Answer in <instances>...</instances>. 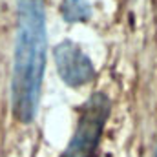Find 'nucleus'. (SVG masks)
<instances>
[{
	"label": "nucleus",
	"instance_id": "1",
	"mask_svg": "<svg viewBox=\"0 0 157 157\" xmlns=\"http://www.w3.org/2000/svg\"><path fill=\"white\" fill-rule=\"evenodd\" d=\"M46 15L42 0H18V29L15 42L11 101L20 122L37 115L46 68Z\"/></svg>",
	"mask_w": 157,
	"mask_h": 157
},
{
	"label": "nucleus",
	"instance_id": "5",
	"mask_svg": "<svg viewBox=\"0 0 157 157\" xmlns=\"http://www.w3.org/2000/svg\"><path fill=\"white\" fill-rule=\"evenodd\" d=\"M155 157H157V150H155Z\"/></svg>",
	"mask_w": 157,
	"mask_h": 157
},
{
	"label": "nucleus",
	"instance_id": "4",
	"mask_svg": "<svg viewBox=\"0 0 157 157\" xmlns=\"http://www.w3.org/2000/svg\"><path fill=\"white\" fill-rule=\"evenodd\" d=\"M62 15L66 22H86L91 17V7L88 0H64Z\"/></svg>",
	"mask_w": 157,
	"mask_h": 157
},
{
	"label": "nucleus",
	"instance_id": "3",
	"mask_svg": "<svg viewBox=\"0 0 157 157\" xmlns=\"http://www.w3.org/2000/svg\"><path fill=\"white\" fill-rule=\"evenodd\" d=\"M55 64H57V71L60 78L71 86L78 88L95 77V68L90 60V57H86V53L78 48L75 42L71 40H62L55 51Z\"/></svg>",
	"mask_w": 157,
	"mask_h": 157
},
{
	"label": "nucleus",
	"instance_id": "2",
	"mask_svg": "<svg viewBox=\"0 0 157 157\" xmlns=\"http://www.w3.org/2000/svg\"><path fill=\"white\" fill-rule=\"evenodd\" d=\"M110 99L102 91H95L84 104L75 133L60 157H93L97 152L104 124L110 115Z\"/></svg>",
	"mask_w": 157,
	"mask_h": 157
}]
</instances>
